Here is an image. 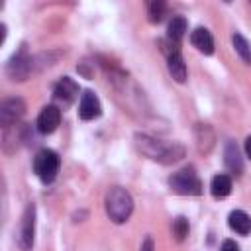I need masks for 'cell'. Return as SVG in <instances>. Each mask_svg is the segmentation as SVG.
Segmentation results:
<instances>
[{"mask_svg": "<svg viewBox=\"0 0 251 251\" xmlns=\"http://www.w3.org/2000/svg\"><path fill=\"white\" fill-rule=\"evenodd\" d=\"M135 143L139 147V151L143 155H147L149 159L161 161V163H175L178 159H182L184 149L178 143H163L159 139H153L149 135H137Z\"/></svg>", "mask_w": 251, "mask_h": 251, "instance_id": "obj_1", "label": "cell"}, {"mask_svg": "<svg viewBox=\"0 0 251 251\" xmlns=\"http://www.w3.org/2000/svg\"><path fill=\"white\" fill-rule=\"evenodd\" d=\"M104 204H106V214L116 224H124L131 216V210H133V200H131L129 192L126 188H122V186L110 188L106 192Z\"/></svg>", "mask_w": 251, "mask_h": 251, "instance_id": "obj_2", "label": "cell"}, {"mask_svg": "<svg viewBox=\"0 0 251 251\" xmlns=\"http://www.w3.org/2000/svg\"><path fill=\"white\" fill-rule=\"evenodd\" d=\"M169 186L173 192L182 194V196H198L202 194V182L196 176V173L192 169H182L178 173H175L169 178Z\"/></svg>", "mask_w": 251, "mask_h": 251, "instance_id": "obj_3", "label": "cell"}, {"mask_svg": "<svg viewBox=\"0 0 251 251\" xmlns=\"http://www.w3.org/2000/svg\"><path fill=\"white\" fill-rule=\"evenodd\" d=\"M33 171L35 175L41 178V182H53V178L57 176L59 171V157L55 151L51 149H41L37 151L35 159H33Z\"/></svg>", "mask_w": 251, "mask_h": 251, "instance_id": "obj_4", "label": "cell"}, {"mask_svg": "<svg viewBox=\"0 0 251 251\" xmlns=\"http://www.w3.org/2000/svg\"><path fill=\"white\" fill-rule=\"evenodd\" d=\"M33 235H35V206L27 204L22 216V224H20V235H18V243L22 247V251H29L33 247Z\"/></svg>", "mask_w": 251, "mask_h": 251, "instance_id": "obj_5", "label": "cell"}, {"mask_svg": "<svg viewBox=\"0 0 251 251\" xmlns=\"http://www.w3.org/2000/svg\"><path fill=\"white\" fill-rule=\"evenodd\" d=\"M29 69H31V61H29V57L25 55V51L22 49L20 53H16V55L10 59V63H8V67H6V73H8V76H10L12 80H24V78L29 75Z\"/></svg>", "mask_w": 251, "mask_h": 251, "instance_id": "obj_6", "label": "cell"}, {"mask_svg": "<svg viewBox=\"0 0 251 251\" xmlns=\"http://www.w3.org/2000/svg\"><path fill=\"white\" fill-rule=\"evenodd\" d=\"M25 112V104L24 100L20 98H10V100H4L2 106H0V122L2 126H10L14 124L16 120H20Z\"/></svg>", "mask_w": 251, "mask_h": 251, "instance_id": "obj_7", "label": "cell"}, {"mask_svg": "<svg viewBox=\"0 0 251 251\" xmlns=\"http://www.w3.org/2000/svg\"><path fill=\"white\" fill-rule=\"evenodd\" d=\"M102 112V106H100V100L98 96L92 92V90H86L82 96H80V104H78V116L80 120H94L98 118Z\"/></svg>", "mask_w": 251, "mask_h": 251, "instance_id": "obj_8", "label": "cell"}, {"mask_svg": "<svg viewBox=\"0 0 251 251\" xmlns=\"http://www.w3.org/2000/svg\"><path fill=\"white\" fill-rule=\"evenodd\" d=\"M61 122V112L57 106H45L37 116V129L41 133H53Z\"/></svg>", "mask_w": 251, "mask_h": 251, "instance_id": "obj_9", "label": "cell"}, {"mask_svg": "<svg viewBox=\"0 0 251 251\" xmlns=\"http://www.w3.org/2000/svg\"><path fill=\"white\" fill-rule=\"evenodd\" d=\"M53 94H55V98H57L59 102H63V104H71V102L76 98V94H78V84H76L73 78L63 76V78L55 84Z\"/></svg>", "mask_w": 251, "mask_h": 251, "instance_id": "obj_10", "label": "cell"}, {"mask_svg": "<svg viewBox=\"0 0 251 251\" xmlns=\"http://www.w3.org/2000/svg\"><path fill=\"white\" fill-rule=\"evenodd\" d=\"M190 41L200 53H204V55H212L214 53V37L206 27H196L190 33Z\"/></svg>", "mask_w": 251, "mask_h": 251, "instance_id": "obj_11", "label": "cell"}, {"mask_svg": "<svg viewBox=\"0 0 251 251\" xmlns=\"http://www.w3.org/2000/svg\"><path fill=\"white\" fill-rule=\"evenodd\" d=\"M167 67H169V73L173 75V78L176 82H184L186 80V65L182 61L180 51H173V53L167 55Z\"/></svg>", "mask_w": 251, "mask_h": 251, "instance_id": "obj_12", "label": "cell"}, {"mask_svg": "<svg viewBox=\"0 0 251 251\" xmlns=\"http://www.w3.org/2000/svg\"><path fill=\"white\" fill-rule=\"evenodd\" d=\"M227 224H229V227H231L235 233H239V235H247V233L251 231V218H249L243 210H233V212L229 214V218H227Z\"/></svg>", "mask_w": 251, "mask_h": 251, "instance_id": "obj_13", "label": "cell"}, {"mask_svg": "<svg viewBox=\"0 0 251 251\" xmlns=\"http://www.w3.org/2000/svg\"><path fill=\"white\" fill-rule=\"evenodd\" d=\"M184 31H186V20L182 16H175L171 22H169V27H167V39L171 43H180V39L184 37Z\"/></svg>", "mask_w": 251, "mask_h": 251, "instance_id": "obj_14", "label": "cell"}, {"mask_svg": "<svg viewBox=\"0 0 251 251\" xmlns=\"http://www.w3.org/2000/svg\"><path fill=\"white\" fill-rule=\"evenodd\" d=\"M224 157H226V167L231 171V173H235V175H239L241 173V169H243V163H241V157H239V149H237V145L235 143H227L226 145V153H224Z\"/></svg>", "mask_w": 251, "mask_h": 251, "instance_id": "obj_15", "label": "cell"}, {"mask_svg": "<svg viewBox=\"0 0 251 251\" xmlns=\"http://www.w3.org/2000/svg\"><path fill=\"white\" fill-rule=\"evenodd\" d=\"M210 190L216 198H224L231 192V178L227 175H216L210 182Z\"/></svg>", "mask_w": 251, "mask_h": 251, "instance_id": "obj_16", "label": "cell"}, {"mask_svg": "<svg viewBox=\"0 0 251 251\" xmlns=\"http://www.w3.org/2000/svg\"><path fill=\"white\" fill-rule=\"evenodd\" d=\"M231 41H233V47H235L237 55L241 57V61H243L245 65H251V47H249L247 39H245L241 33H233Z\"/></svg>", "mask_w": 251, "mask_h": 251, "instance_id": "obj_17", "label": "cell"}, {"mask_svg": "<svg viewBox=\"0 0 251 251\" xmlns=\"http://www.w3.org/2000/svg\"><path fill=\"white\" fill-rule=\"evenodd\" d=\"M165 2H161V0H155V2H151L149 4V8H147V16H149V22H153V24H157V22H161L163 20V16H165Z\"/></svg>", "mask_w": 251, "mask_h": 251, "instance_id": "obj_18", "label": "cell"}, {"mask_svg": "<svg viewBox=\"0 0 251 251\" xmlns=\"http://www.w3.org/2000/svg\"><path fill=\"white\" fill-rule=\"evenodd\" d=\"M173 233L176 237V241H182L186 235H188V220L178 216L175 222H173Z\"/></svg>", "mask_w": 251, "mask_h": 251, "instance_id": "obj_19", "label": "cell"}, {"mask_svg": "<svg viewBox=\"0 0 251 251\" xmlns=\"http://www.w3.org/2000/svg\"><path fill=\"white\" fill-rule=\"evenodd\" d=\"M220 251H239V247H237V243H235V241H231V239H226V241L222 243Z\"/></svg>", "mask_w": 251, "mask_h": 251, "instance_id": "obj_20", "label": "cell"}, {"mask_svg": "<svg viewBox=\"0 0 251 251\" xmlns=\"http://www.w3.org/2000/svg\"><path fill=\"white\" fill-rule=\"evenodd\" d=\"M141 251H155V245H153V239L147 235L145 239H143V243H141Z\"/></svg>", "mask_w": 251, "mask_h": 251, "instance_id": "obj_21", "label": "cell"}, {"mask_svg": "<svg viewBox=\"0 0 251 251\" xmlns=\"http://www.w3.org/2000/svg\"><path fill=\"white\" fill-rule=\"evenodd\" d=\"M245 153H247V157L251 159V135L245 139Z\"/></svg>", "mask_w": 251, "mask_h": 251, "instance_id": "obj_22", "label": "cell"}]
</instances>
